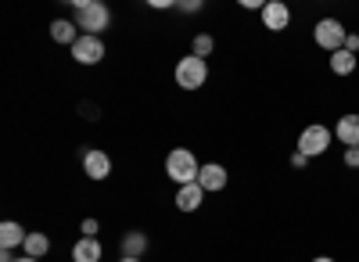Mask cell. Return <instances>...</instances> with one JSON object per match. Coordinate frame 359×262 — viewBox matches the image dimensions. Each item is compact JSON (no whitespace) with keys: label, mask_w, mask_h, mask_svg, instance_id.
Masks as SVG:
<instances>
[{"label":"cell","mask_w":359,"mask_h":262,"mask_svg":"<svg viewBox=\"0 0 359 262\" xmlns=\"http://www.w3.org/2000/svg\"><path fill=\"white\" fill-rule=\"evenodd\" d=\"M198 172H201V162L194 158V151L187 148H176L165 155V177L180 187H187V184H198Z\"/></svg>","instance_id":"2"},{"label":"cell","mask_w":359,"mask_h":262,"mask_svg":"<svg viewBox=\"0 0 359 262\" xmlns=\"http://www.w3.org/2000/svg\"><path fill=\"white\" fill-rule=\"evenodd\" d=\"M147 251V234H140V230H137V234H126L123 237V255L126 258H140Z\"/></svg>","instance_id":"16"},{"label":"cell","mask_w":359,"mask_h":262,"mask_svg":"<svg viewBox=\"0 0 359 262\" xmlns=\"http://www.w3.org/2000/svg\"><path fill=\"white\" fill-rule=\"evenodd\" d=\"M345 50H348V54H355V50H359V36H355V33H348V40H345Z\"/></svg>","instance_id":"24"},{"label":"cell","mask_w":359,"mask_h":262,"mask_svg":"<svg viewBox=\"0 0 359 262\" xmlns=\"http://www.w3.org/2000/svg\"><path fill=\"white\" fill-rule=\"evenodd\" d=\"M172 8H180L184 15H198V11H201V4H198V0H184V4H172Z\"/></svg>","instance_id":"19"},{"label":"cell","mask_w":359,"mask_h":262,"mask_svg":"<svg viewBox=\"0 0 359 262\" xmlns=\"http://www.w3.org/2000/svg\"><path fill=\"white\" fill-rule=\"evenodd\" d=\"M313 40H316V47H323L327 54H338V50L345 47L348 33H345V25H341L338 18H320L316 29H313Z\"/></svg>","instance_id":"4"},{"label":"cell","mask_w":359,"mask_h":262,"mask_svg":"<svg viewBox=\"0 0 359 262\" xmlns=\"http://www.w3.org/2000/svg\"><path fill=\"white\" fill-rule=\"evenodd\" d=\"M313 262H338V258H331V255H316Z\"/></svg>","instance_id":"26"},{"label":"cell","mask_w":359,"mask_h":262,"mask_svg":"<svg viewBox=\"0 0 359 262\" xmlns=\"http://www.w3.org/2000/svg\"><path fill=\"white\" fill-rule=\"evenodd\" d=\"M201 201H205L201 184H187V187H180V191H176V209H180V212H198V209H201Z\"/></svg>","instance_id":"10"},{"label":"cell","mask_w":359,"mask_h":262,"mask_svg":"<svg viewBox=\"0 0 359 262\" xmlns=\"http://www.w3.org/2000/svg\"><path fill=\"white\" fill-rule=\"evenodd\" d=\"M76 22L72 18H57V22H50V40L54 43H65V47H72L76 40H79V33H76Z\"/></svg>","instance_id":"13"},{"label":"cell","mask_w":359,"mask_h":262,"mask_svg":"<svg viewBox=\"0 0 359 262\" xmlns=\"http://www.w3.org/2000/svg\"><path fill=\"white\" fill-rule=\"evenodd\" d=\"M345 165L348 169H359V148H345Z\"/></svg>","instance_id":"20"},{"label":"cell","mask_w":359,"mask_h":262,"mask_svg":"<svg viewBox=\"0 0 359 262\" xmlns=\"http://www.w3.org/2000/svg\"><path fill=\"white\" fill-rule=\"evenodd\" d=\"M118 262H140V258H126V255H123V258H118Z\"/></svg>","instance_id":"28"},{"label":"cell","mask_w":359,"mask_h":262,"mask_svg":"<svg viewBox=\"0 0 359 262\" xmlns=\"http://www.w3.org/2000/svg\"><path fill=\"white\" fill-rule=\"evenodd\" d=\"M262 25H266V29H273V33L287 29V25H291V11H287V4H280V0H266V8H262Z\"/></svg>","instance_id":"9"},{"label":"cell","mask_w":359,"mask_h":262,"mask_svg":"<svg viewBox=\"0 0 359 262\" xmlns=\"http://www.w3.org/2000/svg\"><path fill=\"white\" fill-rule=\"evenodd\" d=\"M101 255H104V248L97 237H79L72 248V262H101Z\"/></svg>","instance_id":"12"},{"label":"cell","mask_w":359,"mask_h":262,"mask_svg":"<svg viewBox=\"0 0 359 262\" xmlns=\"http://www.w3.org/2000/svg\"><path fill=\"white\" fill-rule=\"evenodd\" d=\"M334 137L345 148H359V115H341L338 126H334Z\"/></svg>","instance_id":"11"},{"label":"cell","mask_w":359,"mask_h":262,"mask_svg":"<svg viewBox=\"0 0 359 262\" xmlns=\"http://www.w3.org/2000/svg\"><path fill=\"white\" fill-rule=\"evenodd\" d=\"M72 57L79 65H97V62H104V43H101V36H83L79 33V40L72 43Z\"/></svg>","instance_id":"6"},{"label":"cell","mask_w":359,"mask_h":262,"mask_svg":"<svg viewBox=\"0 0 359 262\" xmlns=\"http://www.w3.org/2000/svg\"><path fill=\"white\" fill-rule=\"evenodd\" d=\"M25 230H22V223H15V219H4L0 223V248H18V244H25Z\"/></svg>","instance_id":"14"},{"label":"cell","mask_w":359,"mask_h":262,"mask_svg":"<svg viewBox=\"0 0 359 262\" xmlns=\"http://www.w3.org/2000/svg\"><path fill=\"white\" fill-rule=\"evenodd\" d=\"M331 72L334 76H352L355 72V54H348L345 47L338 54H331Z\"/></svg>","instance_id":"15"},{"label":"cell","mask_w":359,"mask_h":262,"mask_svg":"<svg viewBox=\"0 0 359 262\" xmlns=\"http://www.w3.org/2000/svg\"><path fill=\"white\" fill-rule=\"evenodd\" d=\"M83 172H86L90 180H108V172H111V158H108V151H97V148L83 151Z\"/></svg>","instance_id":"8"},{"label":"cell","mask_w":359,"mask_h":262,"mask_svg":"<svg viewBox=\"0 0 359 262\" xmlns=\"http://www.w3.org/2000/svg\"><path fill=\"white\" fill-rule=\"evenodd\" d=\"M291 165H294V169H306V165H309V158H306L302 151H294V155H291Z\"/></svg>","instance_id":"22"},{"label":"cell","mask_w":359,"mask_h":262,"mask_svg":"<svg viewBox=\"0 0 359 262\" xmlns=\"http://www.w3.org/2000/svg\"><path fill=\"white\" fill-rule=\"evenodd\" d=\"M15 262H40V258H29V255H22V258H15Z\"/></svg>","instance_id":"27"},{"label":"cell","mask_w":359,"mask_h":262,"mask_svg":"<svg viewBox=\"0 0 359 262\" xmlns=\"http://www.w3.org/2000/svg\"><path fill=\"white\" fill-rule=\"evenodd\" d=\"M151 8H155V11H169L172 4H169V0H151Z\"/></svg>","instance_id":"25"},{"label":"cell","mask_w":359,"mask_h":262,"mask_svg":"<svg viewBox=\"0 0 359 262\" xmlns=\"http://www.w3.org/2000/svg\"><path fill=\"white\" fill-rule=\"evenodd\" d=\"M83 237H97V219H83Z\"/></svg>","instance_id":"21"},{"label":"cell","mask_w":359,"mask_h":262,"mask_svg":"<svg viewBox=\"0 0 359 262\" xmlns=\"http://www.w3.org/2000/svg\"><path fill=\"white\" fill-rule=\"evenodd\" d=\"M205 79H208V65L201 62V57H194V54H187L184 62L176 65V86L180 90H201Z\"/></svg>","instance_id":"5"},{"label":"cell","mask_w":359,"mask_h":262,"mask_svg":"<svg viewBox=\"0 0 359 262\" xmlns=\"http://www.w3.org/2000/svg\"><path fill=\"white\" fill-rule=\"evenodd\" d=\"M198 184H201V191H205V194L226 191V184H230V172H226L219 162H205V165H201V172H198Z\"/></svg>","instance_id":"7"},{"label":"cell","mask_w":359,"mask_h":262,"mask_svg":"<svg viewBox=\"0 0 359 262\" xmlns=\"http://www.w3.org/2000/svg\"><path fill=\"white\" fill-rule=\"evenodd\" d=\"M331 140H334V130L313 123V126H306L302 133H298V151H302L306 158H320V155H327Z\"/></svg>","instance_id":"3"},{"label":"cell","mask_w":359,"mask_h":262,"mask_svg":"<svg viewBox=\"0 0 359 262\" xmlns=\"http://www.w3.org/2000/svg\"><path fill=\"white\" fill-rule=\"evenodd\" d=\"M241 8H248V11H259V15H262V8H266V4H262V0H241Z\"/></svg>","instance_id":"23"},{"label":"cell","mask_w":359,"mask_h":262,"mask_svg":"<svg viewBox=\"0 0 359 262\" xmlns=\"http://www.w3.org/2000/svg\"><path fill=\"white\" fill-rule=\"evenodd\" d=\"M191 47H194L191 54H194V57H201V62H205V57H208V54H212V47H216V40H212V36H208V33H198Z\"/></svg>","instance_id":"18"},{"label":"cell","mask_w":359,"mask_h":262,"mask_svg":"<svg viewBox=\"0 0 359 262\" xmlns=\"http://www.w3.org/2000/svg\"><path fill=\"white\" fill-rule=\"evenodd\" d=\"M22 248H25L29 258H43V255L50 251V241H47V234H29Z\"/></svg>","instance_id":"17"},{"label":"cell","mask_w":359,"mask_h":262,"mask_svg":"<svg viewBox=\"0 0 359 262\" xmlns=\"http://www.w3.org/2000/svg\"><path fill=\"white\" fill-rule=\"evenodd\" d=\"M76 8V25H79V33L83 36H101L104 29H108V22H111V11H108V4H101V0H79V4H72Z\"/></svg>","instance_id":"1"}]
</instances>
